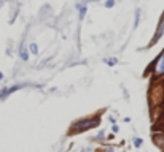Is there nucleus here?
<instances>
[{
	"mask_svg": "<svg viewBox=\"0 0 164 152\" xmlns=\"http://www.w3.org/2000/svg\"><path fill=\"white\" fill-rule=\"evenodd\" d=\"M134 146H135V147H140V146H142V140H140V138L134 140Z\"/></svg>",
	"mask_w": 164,
	"mask_h": 152,
	"instance_id": "6e6552de",
	"label": "nucleus"
},
{
	"mask_svg": "<svg viewBox=\"0 0 164 152\" xmlns=\"http://www.w3.org/2000/svg\"><path fill=\"white\" fill-rule=\"evenodd\" d=\"M153 75H155V76H162V75H164V51L159 54V57H158L156 62H155Z\"/></svg>",
	"mask_w": 164,
	"mask_h": 152,
	"instance_id": "f03ea898",
	"label": "nucleus"
},
{
	"mask_svg": "<svg viewBox=\"0 0 164 152\" xmlns=\"http://www.w3.org/2000/svg\"><path fill=\"white\" fill-rule=\"evenodd\" d=\"M2 79H3V73H2V72H0V81H2Z\"/></svg>",
	"mask_w": 164,
	"mask_h": 152,
	"instance_id": "1a4fd4ad",
	"label": "nucleus"
},
{
	"mask_svg": "<svg viewBox=\"0 0 164 152\" xmlns=\"http://www.w3.org/2000/svg\"><path fill=\"white\" fill-rule=\"evenodd\" d=\"M115 5V0H107V2H105V7L107 8H112Z\"/></svg>",
	"mask_w": 164,
	"mask_h": 152,
	"instance_id": "0eeeda50",
	"label": "nucleus"
},
{
	"mask_svg": "<svg viewBox=\"0 0 164 152\" xmlns=\"http://www.w3.org/2000/svg\"><path fill=\"white\" fill-rule=\"evenodd\" d=\"M78 8H80V18H83L85 16V13H86V8L85 7H81V5H77Z\"/></svg>",
	"mask_w": 164,
	"mask_h": 152,
	"instance_id": "39448f33",
	"label": "nucleus"
},
{
	"mask_svg": "<svg viewBox=\"0 0 164 152\" xmlns=\"http://www.w3.org/2000/svg\"><path fill=\"white\" fill-rule=\"evenodd\" d=\"M99 124L97 119H91V120H81L78 124H75V130L73 132H83L85 128H92Z\"/></svg>",
	"mask_w": 164,
	"mask_h": 152,
	"instance_id": "f257e3e1",
	"label": "nucleus"
},
{
	"mask_svg": "<svg viewBox=\"0 0 164 152\" xmlns=\"http://www.w3.org/2000/svg\"><path fill=\"white\" fill-rule=\"evenodd\" d=\"M21 59H22V60H27V59H29V54H27L26 49H21Z\"/></svg>",
	"mask_w": 164,
	"mask_h": 152,
	"instance_id": "20e7f679",
	"label": "nucleus"
},
{
	"mask_svg": "<svg viewBox=\"0 0 164 152\" xmlns=\"http://www.w3.org/2000/svg\"><path fill=\"white\" fill-rule=\"evenodd\" d=\"M105 62H107V65H110V67H113V65L116 63V59H115V57H112V59H107Z\"/></svg>",
	"mask_w": 164,
	"mask_h": 152,
	"instance_id": "423d86ee",
	"label": "nucleus"
},
{
	"mask_svg": "<svg viewBox=\"0 0 164 152\" xmlns=\"http://www.w3.org/2000/svg\"><path fill=\"white\" fill-rule=\"evenodd\" d=\"M29 51H30L32 54H38V46H37L35 43H32V45L29 46Z\"/></svg>",
	"mask_w": 164,
	"mask_h": 152,
	"instance_id": "7ed1b4c3",
	"label": "nucleus"
}]
</instances>
